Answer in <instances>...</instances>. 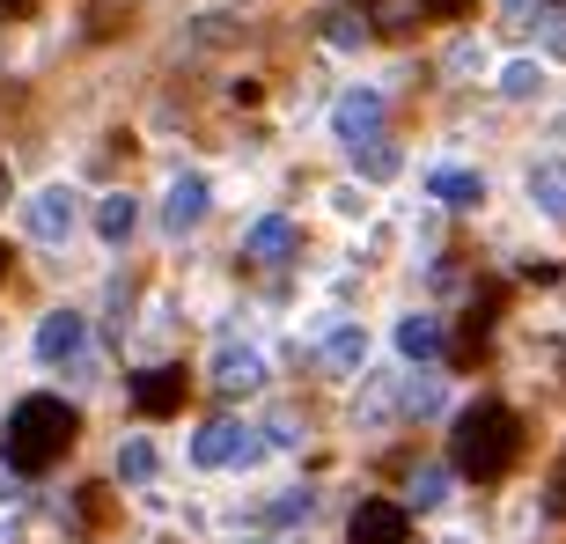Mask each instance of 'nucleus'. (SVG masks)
Wrapping results in <instances>:
<instances>
[{"label":"nucleus","instance_id":"nucleus-1","mask_svg":"<svg viewBox=\"0 0 566 544\" xmlns=\"http://www.w3.org/2000/svg\"><path fill=\"white\" fill-rule=\"evenodd\" d=\"M449 463H457L471 485H501L515 463H523V412L501 398L463 405L457 427H449Z\"/></svg>","mask_w":566,"mask_h":544},{"label":"nucleus","instance_id":"nucleus-2","mask_svg":"<svg viewBox=\"0 0 566 544\" xmlns=\"http://www.w3.org/2000/svg\"><path fill=\"white\" fill-rule=\"evenodd\" d=\"M74 441H82V412H74L66 398H52V390H38V398H22L15 412H8L0 457H8V471L38 479V471H52V463L74 449Z\"/></svg>","mask_w":566,"mask_h":544},{"label":"nucleus","instance_id":"nucleus-3","mask_svg":"<svg viewBox=\"0 0 566 544\" xmlns=\"http://www.w3.org/2000/svg\"><path fill=\"white\" fill-rule=\"evenodd\" d=\"M338 140L354 147V155H376L382 147V96L376 88H354V96H338Z\"/></svg>","mask_w":566,"mask_h":544},{"label":"nucleus","instance_id":"nucleus-4","mask_svg":"<svg viewBox=\"0 0 566 544\" xmlns=\"http://www.w3.org/2000/svg\"><path fill=\"white\" fill-rule=\"evenodd\" d=\"M185 398H191L185 368H140V376H133V405H140L147 419H177V412H185Z\"/></svg>","mask_w":566,"mask_h":544},{"label":"nucleus","instance_id":"nucleus-5","mask_svg":"<svg viewBox=\"0 0 566 544\" xmlns=\"http://www.w3.org/2000/svg\"><path fill=\"white\" fill-rule=\"evenodd\" d=\"M405 537H412V508L398 501H360L346 523V544H405Z\"/></svg>","mask_w":566,"mask_h":544},{"label":"nucleus","instance_id":"nucleus-6","mask_svg":"<svg viewBox=\"0 0 566 544\" xmlns=\"http://www.w3.org/2000/svg\"><path fill=\"white\" fill-rule=\"evenodd\" d=\"M258 457V435L251 427H235V419H213V427H199V435H191V463H251Z\"/></svg>","mask_w":566,"mask_h":544},{"label":"nucleus","instance_id":"nucleus-7","mask_svg":"<svg viewBox=\"0 0 566 544\" xmlns=\"http://www.w3.org/2000/svg\"><path fill=\"white\" fill-rule=\"evenodd\" d=\"M294 243H302V236H294L287 213H265V221L251 229V243H243V258H258V265H287Z\"/></svg>","mask_w":566,"mask_h":544},{"label":"nucleus","instance_id":"nucleus-8","mask_svg":"<svg viewBox=\"0 0 566 544\" xmlns=\"http://www.w3.org/2000/svg\"><path fill=\"white\" fill-rule=\"evenodd\" d=\"M82 338H88L82 316H74V310H52L38 324V360H74V354H82Z\"/></svg>","mask_w":566,"mask_h":544},{"label":"nucleus","instance_id":"nucleus-9","mask_svg":"<svg viewBox=\"0 0 566 544\" xmlns=\"http://www.w3.org/2000/svg\"><path fill=\"white\" fill-rule=\"evenodd\" d=\"M207 199H213V191H207V177H177V185H169V207H163V221H169L177 236H185L191 221H207Z\"/></svg>","mask_w":566,"mask_h":544},{"label":"nucleus","instance_id":"nucleus-10","mask_svg":"<svg viewBox=\"0 0 566 544\" xmlns=\"http://www.w3.org/2000/svg\"><path fill=\"white\" fill-rule=\"evenodd\" d=\"M66 229H74V199H66V191H38V199H30V236L60 243Z\"/></svg>","mask_w":566,"mask_h":544},{"label":"nucleus","instance_id":"nucleus-11","mask_svg":"<svg viewBox=\"0 0 566 544\" xmlns=\"http://www.w3.org/2000/svg\"><path fill=\"white\" fill-rule=\"evenodd\" d=\"M213 383H221L229 398H235V390H258V383H265V360H258V354H243V346H229V354L213 360Z\"/></svg>","mask_w":566,"mask_h":544},{"label":"nucleus","instance_id":"nucleus-12","mask_svg":"<svg viewBox=\"0 0 566 544\" xmlns=\"http://www.w3.org/2000/svg\"><path fill=\"white\" fill-rule=\"evenodd\" d=\"M427 185H434L441 207H479V199H485V177H479V169H434Z\"/></svg>","mask_w":566,"mask_h":544},{"label":"nucleus","instance_id":"nucleus-13","mask_svg":"<svg viewBox=\"0 0 566 544\" xmlns=\"http://www.w3.org/2000/svg\"><path fill=\"white\" fill-rule=\"evenodd\" d=\"M485 354H493V324H479V316H463V332L449 338V368H479Z\"/></svg>","mask_w":566,"mask_h":544},{"label":"nucleus","instance_id":"nucleus-14","mask_svg":"<svg viewBox=\"0 0 566 544\" xmlns=\"http://www.w3.org/2000/svg\"><path fill=\"white\" fill-rule=\"evenodd\" d=\"M368 15H376V30L382 38H412V30H420V0H368Z\"/></svg>","mask_w":566,"mask_h":544},{"label":"nucleus","instance_id":"nucleus-15","mask_svg":"<svg viewBox=\"0 0 566 544\" xmlns=\"http://www.w3.org/2000/svg\"><path fill=\"white\" fill-rule=\"evenodd\" d=\"M398 354L405 360H434L441 354V324H434V316H405V324H398Z\"/></svg>","mask_w":566,"mask_h":544},{"label":"nucleus","instance_id":"nucleus-16","mask_svg":"<svg viewBox=\"0 0 566 544\" xmlns=\"http://www.w3.org/2000/svg\"><path fill=\"white\" fill-rule=\"evenodd\" d=\"M133 221H140V207H133L126 191H111L104 207H96V236H104V243H126V236H133Z\"/></svg>","mask_w":566,"mask_h":544},{"label":"nucleus","instance_id":"nucleus-17","mask_svg":"<svg viewBox=\"0 0 566 544\" xmlns=\"http://www.w3.org/2000/svg\"><path fill=\"white\" fill-rule=\"evenodd\" d=\"M118 479H126V485L155 479V441H126V449H118Z\"/></svg>","mask_w":566,"mask_h":544},{"label":"nucleus","instance_id":"nucleus-18","mask_svg":"<svg viewBox=\"0 0 566 544\" xmlns=\"http://www.w3.org/2000/svg\"><path fill=\"white\" fill-rule=\"evenodd\" d=\"M82 523H88V537L111 530V485H82Z\"/></svg>","mask_w":566,"mask_h":544},{"label":"nucleus","instance_id":"nucleus-19","mask_svg":"<svg viewBox=\"0 0 566 544\" xmlns=\"http://www.w3.org/2000/svg\"><path fill=\"white\" fill-rule=\"evenodd\" d=\"M360 354H368V332H332V346H324L332 368H360Z\"/></svg>","mask_w":566,"mask_h":544},{"label":"nucleus","instance_id":"nucleus-20","mask_svg":"<svg viewBox=\"0 0 566 544\" xmlns=\"http://www.w3.org/2000/svg\"><path fill=\"white\" fill-rule=\"evenodd\" d=\"M530 191H537L552 213H566V169H537V177H530Z\"/></svg>","mask_w":566,"mask_h":544},{"label":"nucleus","instance_id":"nucleus-21","mask_svg":"<svg viewBox=\"0 0 566 544\" xmlns=\"http://www.w3.org/2000/svg\"><path fill=\"white\" fill-rule=\"evenodd\" d=\"M545 515L566 523V449H559V463H552V479H545Z\"/></svg>","mask_w":566,"mask_h":544},{"label":"nucleus","instance_id":"nucleus-22","mask_svg":"<svg viewBox=\"0 0 566 544\" xmlns=\"http://www.w3.org/2000/svg\"><path fill=\"white\" fill-rule=\"evenodd\" d=\"M441 493H449L441 471H412V508H441Z\"/></svg>","mask_w":566,"mask_h":544},{"label":"nucleus","instance_id":"nucleus-23","mask_svg":"<svg viewBox=\"0 0 566 544\" xmlns=\"http://www.w3.org/2000/svg\"><path fill=\"white\" fill-rule=\"evenodd\" d=\"M420 8H427V22H463L479 0H420Z\"/></svg>","mask_w":566,"mask_h":544},{"label":"nucleus","instance_id":"nucleus-24","mask_svg":"<svg viewBox=\"0 0 566 544\" xmlns=\"http://www.w3.org/2000/svg\"><path fill=\"white\" fill-rule=\"evenodd\" d=\"M22 8H30V0H0V22H15Z\"/></svg>","mask_w":566,"mask_h":544},{"label":"nucleus","instance_id":"nucleus-25","mask_svg":"<svg viewBox=\"0 0 566 544\" xmlns=\"http://www.w3.org/2000/svg\"><path fill=\"white\" fill-rule=\"evenodd\" d=\"M8 265H15V251H8V243H0V280H8Z\"/></svg>","mask_w":566,"mask_h":544},{"label":"nucleus","instance_id":"nucleus-26","mask_svg":"<svg viewBox=\"0 0 566 544\" xmlns=\"http://www.w3.org/2000/svg\"><path fill=\"white\" fill-rule=\"evenodd\" d=\"M559 8H566V0H559Z\"/></svg>","mask_w":566,"mask_h":544}]
</instances>
